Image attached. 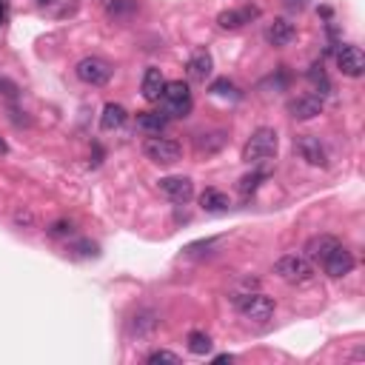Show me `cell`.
<instances>
[{"mask_svg": "<svg viewBox=\"0 0 365 365\" xmlns=\"http://www.w3.org/2000/svg\"><path fill=\"white\" fill-rule=\"evenodd\" d=\"M277 146H280V137L274 129L263 126L257 132H252V137L246 140V146H242V160H246L249 166H257V163H266L277 155Z\"/></svg>", "mask_w": 365, "mask_h": 365, "instance_id": "6da1fadb", "label": "cell"}, {"mask_svg": "<svg viewBox=\"0 0 365 365\" xmlns=\"http://www.w3.org/2000/svg\"><path fill=\"white\" fill-rule=\"evenodd\" d=\"M163 114L172 120V117H189L191 114V108H194V97H191V89H189V83H183V80H172V83H166V89H163Z\"/></svg>", "mask_w": 365, "mask_h": 365, "instance_id": "7a4b0ae2", "label": "cell"}, {"mask_svg": "<svg viewBox=\"0 0 365 365\" xmlns=\"http://www.w3.org/2000/svg\"><path fill=\"white\" fill-rule=\"evenodd\" d=\"M274 274L283 280V283H291V286H303L314 277V263L305 257V254H283L277 263H274Z\"/></svg>", "mask_w": 365, "mask_h": 365, "instance_id": "3957f363", "label": "cell"}, {"mask_svg": "<svg viewBox=\"0 0 365 365\" xmlns=\"http://www.w3.org/2000/svg\"><path fill=\"white\" fill-rule=\"evenodd\" d=\"M234 305L237 311L252 320V322H266L271 314H274V297L269 294H260V291H246V294H237L234 297Z\"/></svg>", "mask_w": 365, "mask_h": 365, "instance_id": "277c9868", "label": "cell"}, {"mask_svg": "<svg viewBox=\"0 0 365 365\" xmlns=\"http://www.w3.org/2000/svg\"><path fill=\"white\" fill-rule=\"evenodd\" d=\"M143 155H146L152 163H157V166H174V163H180V157H183V146H180L177 140H172V137L152 135V137L143 143Z\"/></svg>", "mask_w": 365, "mask_h": 365, "instance_id": "5b68a950", "label": "cell"}, {"mask_svg": "<svg viewBox=\"0 0 365 365\" xmlns=\"http://www.w3.org/2000/svg\"><path fill=\"white\" fill-rule=\"evenodd\" d=\"M111 66L103 60V57H83L77 66H74V74L86 83V86H106L111 80Z\"/></svg>", "mask_w": 365, "mask_h": 365, "instance_id": "8992f818", "label": "cell"}, {"mask_svg": "<svg viewBox=\"0 0 365 365\" xmlns=\"http://www.w3.org/2000/svg\"><path fill=\"white\" fill-rule=\"evenodd\" d=\"M294 152L300 155V160H305L308 166H328V152H325V146L320 143V137H314V135H300L297 140H294Z\"/></svg>", "mask_w": 365, "mask_h": 365, "instance_id": "52a82bcc", "label": "cell"}, {"mask_svg": "<svg viewBox=\"0 0 365 365\" xmlns=\"http://www.w3.org/2000/svg\"><path fill=\"white\" fill-rule=\"evenodd\" d=\"M337 66H339V72L345 77H362V72H365V55H362V49L354 46V43L339 46L337 49Z\"/></svg>", "mask_w": 365, "mask_h": 365, "instance_id": "ba28073f", "label": "cell"}, {"mask_svg": "<svg viewBox=\"0 0 365 365\" xmlns=\"http://www.w3.org/2000/svg\"><path fill=\"white\" fill-rule=\"evenodd\" d=\"M354 266H356V260H354V254L342 246V242H339V246L322 260V269H325V274L328 277H334V280H339V277H348L351 271H354Z\"/></svg>", "mask_w": 365, "mask_h": 365, "instance_id": "9c48e42d", "label": "cell"}, {"mask_svg": "<svg viewBox=\"0 0 365 365\" xmlns=\"http://www.w3.org/2000/svg\"><path fill=\"white\" fill-rule=\"evenodd\" d=\"M157 189H160L163 197H169V200L177 203V206H186V203L194 197V183H191L189 177H163V180L157 183Z\"/></svg>", "mask_w": 365, "mask_h": 365, "instance_id": "30bf717a", "label": "cell"}, {"mask_svg": "<svg viewBox=\"0 0 365 365\" xmlns=\"http://www.w3.org/2000/svg\"><path fill=\"white\" fill-rule=\"evenodd\" d=\"M322 108H325V100L320 94H300V97L288 100V114L294 120H314L322 114Z\"/></svg>", "mask_w": 365, "mask_h": 365, "instance_id": "8fae6325", "label": "cell"}, {"mask_svg": "<svg viewBox=\"0 0 365 365\" xmlns=\"http://www.w3.org/2000/svg\"><path fill=\"white\" fill-rule=\"evenodd\" d=\"M157 328H160V317H157V311H152V308H140V311L129 320V337H132V339H149V337L157 334Z\"/></svg>", "mask_w": 365, "mask_h": 365, "instance_id": "7c38bea8", "label": "cell"}, {"mask_svg": "<svg viewBox=\"0 0 365 365\" xmlns=\"http://www.w3.org/2000/svg\"><path fill=\"white\" fill-rule=\"evenodd\" d=\"M260 18V9L257 6H242V9H228V12H220L217 15V26L225 29V32H234V29H242L246 23L257 21Z\"/></svg>", "mask_w": 365, "mask_h": 365, "instance_id": "4fadbf2b", "label": "cell"}, {"mask_svg": "<svg viewBox=\"0 0 365 365\" xmlns=\"http://www.w3.org/2000/svg\"><path fill=\"white\" fill-rule=\"evenodd\" d=\"M339 246V240L334 237V234H317V237H311L308 242H305V257L311 260V263H322L334 249Z\"/></svg>", "mask_w": 365, "mask_h": 365, "instance_id": "5bb4252c", "label": "cell"}, {"mask_svg": "<svg viewBox=\"0 0 365 365\" xmlns=\"http://www.w3.org/2000/svg\"><path fill=\"white\" fill-rule=\"evenodd\" d=\"M294 35H297V29H294V23L291 21H286V18H274L271 23H269V29H266V43L269 46H288L291 40H294Z\"/></svg>", "mask_w": 365, "mask_h": 365, "instance_id": "9a60e30c", "label": "cell"}, {"mask_svg": "<svg viewBox=\"0 0 365 365\" xmlns=\"http://www.w3.org/2000/svg\"><path fill=\"white\" fill-rule=\"evenodd\" d=\"M189 77L191 80H200V83H206L208 77H211V72H214V60H211V55L206 52V49H197L191 57H189Z\"/></svg>", "mask_w": 365, "mask_h": 365, "instance_id": "2e32d148", "label": "cell"}, {"mask_svg": "<svg viewBox=\"0 0 365 365\" xmlns=\"http://www.w3.org/2000/svg\"><path fill=\"white\" fill-rule=\"evenodd\" d=\"M163 89H166V77H163V72L160 69H146V74H143V83H140V91H143V97L149 100V103H157L160 97H163Z\"/></svg>", "mask_w": 365, "mask_h": 365, "instance_id": "e0dca14e", "label": "cell"}, {"mask_svg": "<svg viewBox=\"0 0 365 365\" xmlns=\"http://www.w3.org/2000/svg\"><path fill=\"white\" fill-rule=\"evenodd\" d=\"M129 120V111L120 106V103H106L103 106V114H100V129L103 132H114V129H120Z\"/></svg>", "mask_w": 365, "mask_h": 365, "instance_id": "ac0fdd59", "label": "cell"}, {"mask_svg": "<svg viewBox=\"0 0 365 365\" xmlns=\"http://www.w3.org/2000/svg\"><path fill=\"white\" fill-rule=\"evenodd\" d=\"M200 206H203V211H208V214H223V211H228L231 200H228V194L220 191V189H206V191L200 194Z\"/></svg>", "mask_w": 365, "mask_h": 365, "instance_id": "d6986e66", "label": "cell"}, {"mask_svg": "<svg viewBox=\"0 0 365 365\" xmlns=\"http://www.w3.org/2000/svg\"><path fill=\"white\" fill-rule=\"evenodd\" d=\"M169 126V117L163 111H140L137 114V129L149 132V135H160Z\"/></svg>", "mask_w": 365, "mask_h": 365, "instance_id": "ffe728a7", "label": "cell"}, {"mask_svg": "<svg viewBox=\"0 0 365 365\" xmlns=\"http://www.w3.org/2000/svg\"><path fill=\"white\" fill-rule=\"evenodd\" d=\"M194 146H197V152H200V155H217V152L225 146V132L200 135V137L194 140Z\"/></svg>", "mask_w": 365, "mask_h": 365, "instance_id": "44dd1931", "label": "cell"}, {"mask_svg": "<svg viewBox=\"0 0 365 365\" xmlns=\"http://www.w3.org/2000/svg\"><path fill=\"white\" fill-rule=\"evenodd\" d=\"M186 348H189L194 356H206V354L214 348V342H211V337H208L206 331H191V334L186 337Z\"/></svg>", "mask_w": 365, "mask_h": 365, "instance_id": "7402d4cb", "label": "cell"}, {"mask_svg": "<svg viewBox=\"0 0 365 365\" xmlns=\"http://www.w3.org/2000/svg\"><path fill=\"white\" fill-rule=\"evenodd\" d=\"M106 12L114 21H126V18H132L137 12V4H135V0H111V4L106 6Z\"/></svg>", "mask_w": 365, "mask_h": 365, "instance_id": "603a6c76", "label": "cell"}, {"mask_svg": "<svg viewBox=\"0 0 365 365\" xmlns=\"http://www.w3.org/2000/svg\"><path fill=\"white\" fill-rule=\"evenodd\" d=\"M308 77H311V83L320 89V97L331 91V83H328V77H325V69H322V63H314V66L308 69Z\"/></svg>", "mask_w": 365, "mask_h": 365, "instance_id": "cb8c5ba5", "label": "cell"}, {"mask_svg": "<svg viewBox=\"0 0 365 365\" xmlns=\"http://www.w3.org/2000/svg\"><path fill=\"white\" fill-rule=\"evenodd\" d=\"M149 365H157V362H169V365H180V354L169 351V348H155L149 356H146Z\"/></svg>", "mask_w": 365, "mask_h": 365, "instance_id": "d4e9b609", "label": "cell"}, {"mask_svg": "<svg viewBox=\"0 0 365 365\" xmlns=\"http://www.w3.org/2000/svg\"><path fill=\"white\" fill-rule=\"evenodd\" d=\"M266 177H269L266 172H252V174H246V177H242V180H240V191H242V194H246V197H249L252 191H257V189H260V183H263Z\"/></svg>", "mask_w": 365, "mask_h": 365, "instance_id": "484cf974", "label": "cell"}, {"mask_svg": "<svg viewBox=\"0 0 365 365\" xmlns=\"http://www.w3.org/2000/svg\"><path fill=\"white\" fill-rule=\"evenodd\" d=\"M211 94H217V97H237V86L228 80V77H220V80H214L211 83Z\"/></svg>", "mask_w": 365, "mask_h": 365, "instance_id": "4316f807", "label": "cell"}, {"mask_svg": "<svg viewBox=\"0 0 365 365\" xmlns=\"http://www.w3.org/2000/svg\"><path fill=\"white\" fill-rule=\"evenodd\" d=\"M12 220H15V225H18V228H32V225H35V214H32V208H26V206L15 208Z\"/></svg>", "mask_w": 365, "mask_h": 365, "instance_id": "83f0119b", "label": "cell"}, {"mask_svg": "<svg viewBox=\"0 0 365 365\" xmlns=\"http://www.w3.org/2000/svg\"><path fill=\"white\" fill-rule=\"evenodd\" d=\"M0 94L15 100V97L21 94V89H18V83H15V80H9V77H0Z\"/></svg>", "mask_w": 365, "mask_h": 365, "instance_id": "f1b7e54d", "label": "cell"}, {"mask_svg": "<svg viewBox=\"0 0 365 365\" xmlns=\"http://www.w3.org/2000/svg\"><path fill=\"white\" fill-rule=\"evenodd\" d=\"M49 234L52 237H69L72 234V223L69 220H57V223L49 225Z\"/></svg>", "mask_w": 365, "mask_h": 365, "instance_id": "f546056e", "label": "cell"}, {"mask_svg": "<svg viewBox=\"0 0 365 365\" xmlns=\"http://www.w3.org/2000/svg\"><path fill=\"white\" fill-rule=\"evenodd\" d=\"M72 252H77V254H83V257H94V254H97V246H94V242H89V240H83V242H74Z\"/></svg>", "mask_w": 365, "mask_h": 365, "instance_id": "4dcf8cb0", "label": "cell"}, {"mask_svg": "<svg viewBox=\"0 0 365 365\" xmlns=\"http://www.w3.org/2000/svg\"><path fill=\"white\" fill-rule=\"evenodd\" d=\"M286 6H288V9H303L305 0H286Z\"/></svg>", "mask_w": 365, "mask_h": 365, "instance_id": "1f68e13d", "label": "cell"}, {"mask_svg": "<svg viewBox=\"0 0 365 365\" xmlns=\"http://www.w3.org/2000/svg\"><path fill=\"white\" fill-rule=\"evenodd\" d=\"M231 359H234L231 354H217V356H214V362H231Z\"/></svg>", "mask_w": 365, "mask_h": 365, "instance_id": "d6a6232c", "label": "cell"}, {"mask_svg": "<svg viewBox=\"0 0 365 365\" xmlns=\"http://www.w3.org/2000/svg\"><path fill=\"white\" fill-rule=\"evenodd\" d=\"M6 152H9V146H6V140H4V137H0V157H4Z\"/></svg>", "mask_w": 365, "mask_h": 365, "instance_id": "836d02e7", "label": "cell"}, {"mask_svg": "<svg viewBox=\"0 0 365 365\" xmlns=\"http://www.w3.org/2000/svg\"><path fill=\"white\" fill-rule=\"evenodd\" d=\"M0 21H4V0H0Z\"/></svg>", "mask_w": 365, "mask_h": 365, "instance_id": "e575fe53", "label": "cell"}, {"mask_svg": "<svg viewBox=\"0 0 365 365\" xmlns=\"http://www.w3.org/2000/svg\"><path fill=\"white\" fill-rule=\"evenodd\" d=\"M38 4H52V0H38Z\"/></svg>", "mask_w": 365, "mask_h": 365, "instance_id": "d590c367", "label": "cell"}]
</instances>
